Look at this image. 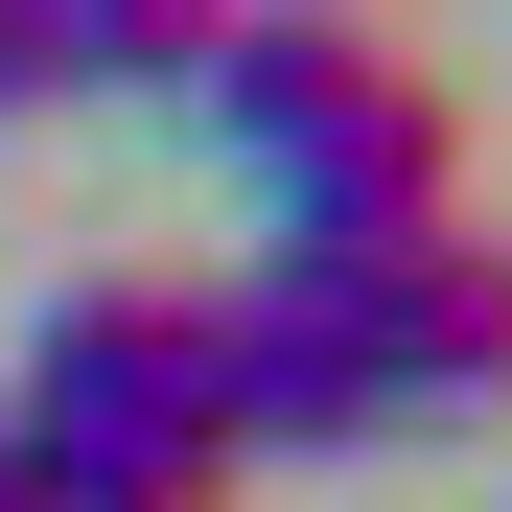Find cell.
Here are the masks:
<instances>
[{"label": "cell", "instance_id": "cell-1", "mask_svg": "<svg viewBox=\"0 0 512 512\" xmlns=\"http://www.w3.org/2000/svg\"><path fill=\"white\" fill-rule=\"evenodd\" d=\"M187 117H210L233 187L280 210V256H373V233H443V210H466V117H443V70L373 47L350 0H210Z\"/></svg>", "mask_w": 512, "mask_h": 512}, {"label": "cell", "instance_id": "cell-2", "mask_svg": "<svg viewBox=\"0 0 512 512\" xmlns=\"http://www.w3.org/2000/svg\"><path fill=\"white\" fill-rule=\"evenodd\" d=\"M0 443H24V512H210L233 443H210V326L163 280H70L0 373Z\"/></svg>", "mask_w": 512, "mask_h": 512}, {"label": "cell", "instance_id": "cell-3", "mask_svg": "<svg viewBox=\"0 0 512 512\" xmlns=\"http://www.w3.org/2000/svg\"><path fill=\"white\" fill-rule=\"evenodd\" d=\"M326 303H350V350H373V419L419 443V419H512V233H373V256H326Z\"/></svg>", "mask_w": 512, "mask_h": 512}, {"label": "cell", "instance_id": "cell-4", "mask_svg": "<svg viewBox=\"0 0 512 512\" xmlns=\"http://www.w3.org/2000/svg\"><path fill=\"white\" fill-rule=\"evenodd\" d=\"M187 326H210V443H233V466H373V443H396L350 303H326V256H256V280L187 303Z\"/></svg>", "mask_w": 512, "mask_h": 512}, {"label": "cell", "instance_id": "cell-5", "mask_svg": "<svg viewBox=\"0 0 512 512\" xmlns=\"http://www.w3.org/2000/svg\"><path fill=\"white\" fill-rule=\"evenodd\" d=\"M187 70H210V0H47V94H163L187 117Z\"/></svg>", "mask_w": 512, "mask_h": 512}, {"label": "cell", "instance_id": "cell-6", "mask_svg": "<svg viewBox=\"0 0 512 512\" xmlns=\"http://www.w3.org/2000/svg\"><path fill=\"white\" fill-rule=\"evenodd\" d=\"M0 117H47V0H0Z\"/></svg>", "mask_w": 512, "mask_h": 512}, {"label": "cell", "instance_id": "cell-7", "mask_svg": "<svg viewBox=\"0 0 512 512\" xmlns=\"http://www.w3.org/2000/svg\"><path fill=\"white\" fill-rule=\"evenodd\" d=\"M0 512H24V443H0Z\"/></svg>", "mask_w": 512, "mask_h": 512}]
</instances>
